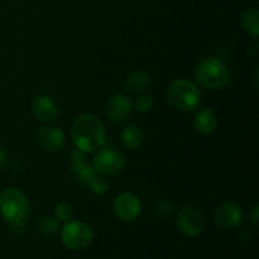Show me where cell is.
I'll list each match as a JSON object with an SVG mask.
<instances>
[{
	"label": "cell",
	"mask_w": 259,
	"mask_h": 259,
	"mask_svg": "<svg viewBox=\"0 0 259 259\" xmlns=\"http://www.w3.org/2000/svg\"><path fill=\"white\" fill-rule=\"evenodd\" d=\"M72 141L76 148L85 153L98 151L104 146L106 138L103 121L94 114H82L73 121Z\"/></svg>",
	"instance_id": "obj_1"
},
{
	"label": "cell",
	"mask_w": 259,
	"mask_h": 259,
	"mask_svg": "<svg viewBox=\"0 0 259 259\" xmlns=\"http://www.w3.org/2000/svg\"><path fill=\"white\" fill-rule=\"evenodd\" d=\"M0 214L15 233H22L29 219L30 205L17 187H7L0 194Z\"/></svg>",
	"instance_id": "obj_2"
},
{
	"label": "cell",
	"mask_w": 259,
	"mask_h": 259,
	"mask_svg": "<svg viewBox=\"0 0 259 259\" xmlns=\"http://www.w3.org/2000/svg\"><path fill=\"white\" fill-rule=\"evenodd\" d=\"M166 96L174 108L182 111H191L199 106L202 95L196 83L187 78H179L169 85Z\"/></svg>",
	"instance_id": "obj_3"
},
{
	"label": "cell",
	"mask_w": 259,
	"mask_h": 259,
	"mask_svg": "<svg viewBox=\"0 0 259 259\" xmlns=\"http://www.w3.org/2000/svg\"><path fill=\"white\" fill-rule=\"evenodd\" d=\"M196 80L207 90H218L229 83V72L224 63L214 57L204 58L196 67Z\"/></svg>",
	"instance_id": "obj_4"
},
{
	"label": "cell",
	"mask_w": 259,
	"mask_h": 259,
	"mask_svg": "<svg viewBox=\"0 0 259 259\" xmlns=\"http://www.w3.org/2000/svg\"><path fill=\"white\" fill-rule=\"evenodd\" d=\"M94 239L91 227L80 220H70L65 223L61 230V240L63 245L71 250H81L88 248Z\"/></svg>",
	"instance_id": "obj_5"
},
{
	"label": "cell",
	"mask_w": 259,
	"mask_h": 259,
	"mask_svg": "<svg viewBox=\"0 0 259 259\" xmlns=\"http://www.w3.org/2000/svg\"><path fill=\"white\" fill-rule=\"evenodd\" d=\"M177 227L185 237H199L205 230L204 214L197 207L186 205L181 207L177 214Z\"/></svg>",
	"instance_id": "obj_6"
},
{
	"label": "cell",
	"mask_w": 259,
	"mask_h": 259,
	"mask_svg": "<svg viewBox=\"0 0 259 259\" xmlns=\"http://www.w3.org/2000/svg\"><path fill=\"white\" fill-rule=\"evenodd\" d=\"M125 167V158L123 154L111 148H104L98 152L93 161V168L96 174L104 176H114L120 174Z\"/></svg>",
	"instance_id": "obj_7"
},
{
	"label": "cell",
	"mask_w": 259,
	"mask_h": 259,
	"mask_svg": "<svg viewBox=\"0 0 259 259\" xmlns=\"http://www.w3.org/2000/svg\"><path fill=\"white\" fill-rule=\"evenodd\" d=\"M113 209L119 219L124 222H133L141 215L142 202L133 192H123L114 200Z\"/></svg>",
	"instance_id": "obj_8"
},
{
	"label": "cell",
	"mask_w": 259,
	"mask_h": 259,
	"mask_svg": "<svg viewBox=\"0 0 259 259\" xmlns=\"http://www.w3.org/2000/svg\"><path fill=\"white\" fill-rule=\"evenodd\" d=\"M243 209L235 202H224L219 205L215 210L214 220L215 224L225 230L235 229L243 222Z\"/></svg>",
	"instance_id": "obj_9"
},
{
	"label": "cell",
	"mask_w": 259,
	"mask_h": 259,
	"mask_svg": "<svg viewBox=\"0 0 259 259\" xmlns=\"http://www.w3.org/2000/svg\"><path fill=\"white\" fill-rule=\"evenodd\" d=\"M133 110V101L124 94H115L111 96L106 105V115L114 123L125 120Z\"/></svg>",
	"instance_id": "obj_10"
},
{
	"label": "cell",
	"mask_w": 259,
	"mask_h": 259,
	"mask_svg": "<svg viewBox=\"0 0 259 259\" xmlns=\"http://www.w3.org/2000/svg\"><path fill=\"white\" fill-rule=\"evenodd\" d=\"M32 111L35 118L46 123H51L58 115V108L56 103L45 94H39L32 99Z\"/></svg>",
	"instance_id": "obj_11"
},
{
	"label": "cell",
	"mask_w": 259,
	"mask_h": 259,
	"mask_svg": "<svg viewBox=\"0 0 259 259\" xmlns=\"http://www.w3.org/2000/svg\"><path fill=\"white\" fill-rule=\"evenodd\" d=\"M38 142L47 151H60L65 144V133L58 126H43L38 132Z\"/></svg>",
	"instance_id": "obj_12"
},
{
	"label": "cell",
	"mask_w": 259,
	"mask_h": 259,
	"mask_svg": "<svg viewBox=\"0 0 259 259\" xmlns=\"http://www.w3.org/2000/svg\"><path fill=\"white\" fill-rule=\"evenodd\" d=\"M194 126L202 136H209L217 128V116L212 110L202 108L196 111L194 118Z\"/></svg>",
	"instance_id": "obj_13"
},
{
	"label": "cell",
	"mask_w": 259,
	"mask_h": 259,
	"mask_svg": "<svg viewBox=\"0 0 259 259\" xmlns=\"http://www.w3.org/2000/svg\"><path fill=\"white\" fill-rule=\"evenodd\" d=\"M143 132L138 125H134V124L126 125L121 132V142L129 149L139 148L143 143Z\"/></svg>",
	"instance_id": "obj_14"
},
{
	"label": "cell",
	"mask_w": 259,
	"mask_h": 259,
	"mask_svg": "<svg viewBox=\"0 0 259 259\" xmlns=\"http://www.w3.org/2000/svg\"><path fill=\"white\" fill-rule=\"evenodd\" d=\"M149 83V76L146 71L136 70L129 73L125 81V89L131 93H139L143 91Z\"/></svg>",
	"instance_id": "obj_15"
},
{
	"label": "cell",
	"mask_w": 259,
	"mask_h": 259,
	"mask_svg": "<svg viewBox=\"0 0 259 259\" xmlns=\"http://www.w3.org/2000/svg\"><path fill=\"white\" fill-rule=\"evenodd\" d=\"M242 25L245 33L252 37L259 35V13L257 9H249L242 18Z\"/></svg>",
	"instance_id": "obj_16"
},
{
	"label": "cell",
	"mask_w": 259,
	"mask_h": 259,
	"mask_svg": "<svg viewBox=\"0 0 259 259\" xmlns=\"http://www.w3.org/2000/svg\"><path fill=\"white\" fill-rule=\"evenodd\" d=\"M35 229L43 237H53L60 229V225H58L57 219H55V218L42 217L37 222Z\"/></svg>",
	"instance_id": "obj_17"
},
{
	"label": "cell",
	"mask_w": 259,
	"mask_h": 259,
	"mask_svg": "<svg viewBox=\"0 0 259 259\" xmlns=\"http://www.w3.org/2000/svg\"><path fill=\"white\" fill-rule=\"evenodd\" d=\"M86 186L90 189V191L95 195H104L109 189V185L103 177L99 176V174L93 175L90 177L88 182H86Z\"/></svg>",
	"instance_id": "obj_18"
},
{
	"label": "cell",
	"mask_w": 259,
	"mask_h": 259,
	"mask_svg": "<svg viewBox=\"0 0 259 259\" xmlns=\"http://www.w3.org/2000/svg\"><path fill=\"white\" fill-rule=\"evenodd\" d=\"M72 207L68 204H66V202H60L58 205H56L55 217L57 220H60V222L62 223H67L72 219Z\"/></svg>",
	"instance_id": "obj_19"
},
{
	"label": "cell",
	"mask_w": 259,
	"mask_h": 259,
	"mask_svg": "<svg viewBox=\"0 0 259 259\" xmlns=\"http://www.w3.org/2000/svg\"><path fill=\"white\" fill-rule=\"evenodd\" d=\"M153 98L151 95H139L138 98L134 100L133 109L141 111V113H148L153 108Z\"/></svg>",
	"instance_id": "obj_20"
},
{
	"label": "cell",
	"mask_w": 259,
	"mask_h": 259,
	"mask_svg": "<svg viewBox=\"0 0 259 259\" xmlns=\"http://www.w3.org/2000/svg\"><path fill=\"white\" fill-rule=\"evenodd\" d=\"M172 210H174V204H172L169 200L162 199L157 202L156 206H154V209H153V211L157 217L164 219V218L169 217V215L172 214Z\"/></svg>",
	"instance_id": "obj_21"
},
{
	"label": "cell",
	"mask_w": 259,
	"mask_h": 259,
	"mask_svg": "<svg viewBox=\"0 0 259 259\" xmlns=\"http://www.w3.org/2000/svg\"><path fill=\"white\" fill-rule=\"evenodd\" d=\"M80 161H85V152L76 148L75 151L72 152V162H80Z\"/></svg>",
	"instance_id": "obj_22"
},
{
	"label": "cell",
	"mask_w": 259,
	"mask_h": 259,
	"mask_svg": "<svg viewBox=\"0 0 259 259\" xmlns=\"http://www.w3.org/2000/svg\"><path fill=\"white\" fill-rule=\"evenodd\" d=\"M8 158H9V156H8L7 152H5L3 148H0V169L4 168V167L7 166Z\"/></svg>",
	"instance_id": "obj_23"
},
{
	"label": "cell",
	"mask_w": 259,
	"mask_h": 259,
	"mask_svg": "<svg viewBox=\"0 0 259 259\" xmlns=\"http://www.w3.org/2000/svg\"><path fill=\"white\" fill-rule=\"evenodd\" d=\"M258 212H259V207L254 206V209H253V211H252V222L254 223L255 225H257V223H258Z\"/></svg>",
	"instance_id": "obj_24"
}]
</instances>
